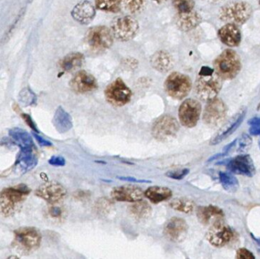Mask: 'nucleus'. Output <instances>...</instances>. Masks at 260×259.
<instances>
[{
	"label": "nucleus",
	"mask_w": 260,
	"mask_h": 259,
	"mask_svg": "<svg viewBox=\"0 0 260 259\" xmlns=\"http://www.w3.org/2000/svg\"><path fill=\"white\" fill-rule=\"evenodd\" d=\"M222 88V78L214 69L203 66L196 79V93L201 99L210 101L216 98Z\"/></svg>",
	"instance_id": "1"
},
{
	"label": "nucleus",
	"mask_w": 260,
	"mask_h": 259,
	"mask_svg": "<svg viewBox=\"0 0 260 259\" xmlns=\"http://www.w3.org/2000/svg\"><path fill=\"white\" fill-rule=\"evenodd\" d=\"M30 193L31 190L24 184L2 190L0 194V210L2 215H13Z\"/></svg>",
	"instance_id": "2"
},
{
	"label": "nucleus",
	"mask_w": 260,
	"mask_h": 259,
	"mask_svg": "<svg viewBox=\"0 0 260 259\" xmlns=\"http://www.w3.org/2000/svg\"><path fill=\"white\" fill-rule=\"evenodd\" d=\"M214 66V70L222 80H231L241 70V60L236 51L227 49L215 59Z\"/></svg>",
	"instance_id": "3"
},
{
	"label": "nucleus",
	"mask_w": 260,
	"mask_h": 259,
	"mask_svg": "<svg viewBox=\"0 0 260 259\" xmlns=\"http://www.w3.org/2000/svg\"><path fill=\"white\" fill-rule=\"evenodd\" d=\"M253 9L247 2H231L221 7L218 17L227 24L241 26L251 17Z\"/></svg>",
	"instance_id": "4"
},
{
	"label": "nucleus",
	"mask_w": 260,
	"mask_h": 259,
	"mask_svg": "<svg viewBox=\"0 0 260 259\" xmlns=\"http://www.w3.org/2000/svg\"><path fill=\"white\" fill-rule=\"evenodd\" d=\"M113 32L106 26H95L88 29L86 43L91 51L99 53L111 48L113 44Z\"/></svg>",
	"instance_id": "5"
},
{
	"label": "nucleus",
	"mask_w": 260,
	"mask_h": 259,
	"mask_svg": "<svg viewBox=\"0 0 260 259\" xmlns=\"http://www.w3.org/2000/svg\"><path fill=\"white\" fill-rule=\"evenodd\" d=\"M41 242V232L34 227H22L14 231V244L22 253H32L40 247Z\"/></svg>",
	"instance_id": "6"
},
{
	"label": "nucleus",
	"mask_w": 260,
	"mask_h": 259,
	"mask_svg": "<svg viewBox=\"0 0 260 259\" xmlns=\"http://www.w3.org/2000/svg\"><path fill=\"white\" fill-rule=\"evenodd\" d=\"M164 88L170 97L182 99L190 93L192 81L187 75L179 72H173L166 80Z\"/></svg>",
	"instance_id": "7"
},
{
	"label": "nucleus",
	"mask_w": 260,
	"mask_h": 259,
	"mask_svg": "<svg viewBox=\"0 0 260 259\" xmlns=\"http://www.w3.org/2000/svg\"><path fill=\"white\" fill-rule=\"evenodd\" d=\"M139 25L136 19L129 16H118L112 22L111 30L116 39L128 41L136 36Z\"/></svg>",
	"instance_id": "8"
},
{
	"label": "nucleus",
	"mask_w": 260,
	"mask_h": 259,
	"mask_svg": "<svg viewBox=\"0 0 260 259\" xmlns=\"http://www.w3.org/2000/svg\"><path fill=\"white\" fill-rule=\"evenodd\" d=\"M105 96L110 104L123 106L131 101L132 92L122 79L117 78L106 87Z\"/></svg>",
	"instance_id": "9"
},
{
	"label": "nucleus",
	"mask_w": 260,
	"mask_h": 259,
	"mask_svg": "<svg viewBox=\"0 0 260 259\" xmlns=\"http://www.w3.org/2000/svg\"><path fill=\"white\" fill-rule=\"evenodd\" d=\"M179 130V125L175 118L165 115L159 118L152 127V135L160 142L172 139Z\"/></svg>",
	"instance_id": "10"
},
{
	"label": "nucleus",
	"mask_w": 260,
	"mask_h": 259,
	"mask_svg": "<svg viewBox=\"0 0 260 259\" xmlns=\"http://www.w3.org/2000/svg\"><path fill=\"white\" fill-rule=\"evenodd\" d=\"M235 237V233L229 226L218 221L213 224L206 235L207 241L214 247H224L231 242Z\"/></svg>",
	"instance_id": "11"
},
{
	"label": "nucleus",
	"mask_w": 260,
	"mask_h": 259,
	"mask_svg": "<svg viewBox=\"0 0 260 259\" xmlns=\"http://www.w3.org/2000/svg\"><path fill=\"white\" fill-rule=\"evenodd\" d=\"M228 113V107L221 99H215L208 101L204 109L203 120L208 127L219 126L225 120Z\"/></svg>",
	"instance_id": "12"
},
{
	"label": "nucleus",
	"mask_w": 260,
	"mask_h": 259,
	"mask_svg": "<svg viewBox=\"0 0 260 259\" xmlns=\"http://www.w3.org/2000/svg\"><path fill=\"white\" fill-rule=\"evenodd\" d=\"M202 113V106L199 101L188 99L184 101L179 109L181 124L187 128H193L197 125Z\"/></svg>",
	"instance_id": "13"
},
{
	"label": "nucleus",
	"mask_w": 260,
	"mask_h": 259,
	"mask_svg": "<svg viewBox=\"0 0 260 259\" xmlns=\"http://www.w3.org/2000/svg\"><path fill=\"white\" fill-rule=\"evenodd\" d=\"M35 195L51 204H55L64 199L66 191L60 183L48 181L36 190Z\"/></svg>",
	"instance_id": "14"
},
{
	"label": "nucleus",
	"mask_w": 260,
	"mask_h": 259,
	"mask_svg": "<svg viewBox=\"0 0 260 259\" xmlns=\"http://www.w3.org/2000/svg\"><path fill=\"white\" fill-rule=\"evenodd\" d=\"M188 228L187 223L183 219L173 217L166 224L163 233L169 240L181 242L186 237Z\"/></svg>",
	"instance_id": "15"
},
{
	"label": "nucleus",
	"mask_w": 260,
	"mask_h": 259,
	"mask_svg": "<svg viewBox=\"0 0 260 259\" xmlns=\"http://www.w3.org/2000/svg\"><path fill=\"white\" fill-rule=\"evenodd\" d=\"M70 85L72 90L78 94L92 92L98 88L96 79L85 70L77 72L70 80Z\"/></svg>",
	"instance_id": "16"
},
{
	"label": "nucleus",
	"mask_w": 260,
	"mask_h": 259,
	"mask_svg": "<svg viewBox=\"0 0 260 259\" xmlns=\"http://www.w3.org/2000/svg\"><path fill=\"white\" fill-rule=\"evenodd\" d=\"M111 196L116 201L136 203L142 200L144 193L141 188L135 185H123L113 188Z\"/></svg>",
	"instance_id": "17"
},
{
	"label": "nucleus",
	"mask_w": 260,
	"mask_h": 259,
	"mask_svg": "<svg viewBox=\"0 0 260 259\" xmlns=\"http://www.w3.org/2000/svg\"><path fill=\"white\" fill-rule=\"evenodd\" d=\"M228 170L236 174L253 177L255 174L256 168L254 161L249 155H243L230 159L226 162Z\"/></svg>",
	"instance_id": "18"
},
{
	"label": "nucleus",
	"mask_w": 260,
	"mask_h": 259,
	"mask_svg": "<svg viewBox=\"0 0 260 259\" xmlns=\"http://www.w3.org/2000/svg\"><path fill=\"white\" fill-rule=\"evenodd\" d=\"M38 156L34 152V148L21 149L14 168L18 174L22 175L34 168L38 164Z\"/></svg>",
	"instance_id": "19"
},
{
	"label": "nucleus",
	"mask_w": 260,
	"mask_h": 259,
	"mask_svg": "<svg viewBox=\"0 0 260 259\" xmlns=\"http://www.w3.org/2000/svg\"><path fill=\"white\" fill-rule=\"evenodd\" d=\"M246 113H247V109H241L234 117L232 118L231 120L225 125V127L218 131V134L215 136L213 137L210 144L211 145H218L224 141L225 138L233 134L243 123L245 116H246Z\"/></svg>",
	"instance_id": "20"
},
{
	"label": "nucleus",
	"mask_w": 260,
	"mask_h": 259,
	"mask_svg": "<svg viewBox=\"0 0 260 259\" xmlns=\"http://www.w3.org/2000/svg\"><path fill=\"white\" fill-rule=\"evenodd\" d=\"M175 22L177 27L179 28L181 31H191L200 25L202 22V16L195 10L186 12H176Z\"/></svg>",
	"instance_id": "21"
},
{
	"label": "nucleus",
	"mask_w": 260,
	"mask_h": 259,
	"mask_svg": "<svg viewBox=\"0 0 260 259\" xmlns=\"http://www.w3.org/2000/svg\"><path fill=\"white\" fill-rule=\"evenodd\" d=\"M72 16L80 24L90 23L95 16V9L89 1H83L75 5L71 12Z\"/></svg>",
	"instance_id": "22"
},
{
	"label": "nucleus",
	"mask_w": 260,
	"mask_h": 259,
	"mask_svg": "<svg viewBox=\"0 0 260 259\" xmlns=\"http://www.w3.org/2000/svg\"><path fill=\"white\" fill-rule=\"evenodd\" d=\"M218 37L221 42L227 46L237 47L241 42V32L237 26L227 24L218 31Z\"/></svg>",
	"instance_id": "23"
},
{
	"label": "nucleus",
	"mask_w": 260,
	"mask_h": 259,
	"mask_svg": "<svg viewBox=\"0 0 260 259\" xmlns=\"http://www.w3.org/2000/svg\"><path fill=\"white\" fill-rule=\"evenodd\" d=\"M197 217L203 225L214 224L221 221L224 217V212L216 206H199L197 210Z\"/></svg>",
	"instance_id": "24"
},
{
	"label": "nucleus",
	"mask_w": 260,
	"mask_h": 259,
	"mask_svg": "<svg viewBox=\"0 0 260 259\" xmlns=\"http://www.w3.org/2000/svg\"><path fill=\"white\" fill-rule=\"evenodd\" d=\"M53 124L58 132L64 134L73 128V119L63 107L59 106L54 116Z\"/></svg>",
	"instance_id": "25"
},
{
	"label": "nucleus",
	"mask_w": 260,
	"mask_h": 259,
	"mask_svg": "<svg viewBox=\"0 0 260 259\" xmlns=\"http://www.w3.org/2000/svg\"><path fill=\"white\" fill-rule=\"evenodd\" d=\"M9 134L12 143L19 146L20 149L34 148L32 137L26 130L20 128L11 129Z\"/></svg>",
	"instance_id": "26"
},
{
	"label": "nucleus",
	"mask_w": 260,
	"mask_h": 259,
	"mask_svg": "<svg viewBox=\"0 0 260 259\" xmlns=\"http://www.w3.org/2000/svg\"><path fill=\"white\" fill-rule=\"evenodd\" d=\"M150 64L155 70L160 72H167L173 66V60L166 51H158L150 58Z\"/></svg>",
	"instance_id": "27"
},
{
	"label": "nucleus",
	"mask_w": 260,
	"mask_h": 259,
	"mask_svg": "<svg viewBox=\"0 0 260 259\" xmlns=\"http://www.w3.org/2000/svg\"><path fill=\"white\" fill-rule=\"evenodd\" d=\"M172 191L166 187H150L145 191L144 196L155 204L165 201L172 196Z\"/></svg>",
	"instance_id": "28"
},
{
	"label": "nucleus",
	"mask_w": 260,
	"mask_h": 259,
	"mask_svg": "<svg viewBox=\"0 0 260 259\" xmlns=\"http://www.w3.org/2000/svg\"><path fill=\"white\" fill-rule=\"evenodd\" d=\"M84 56L79 52L66 55L60 63V68L65 72H73L80 68L84 64Z\"/></svg>",
	"instance_id": "29"
},
{
	"label": "nucleus",
	"mask_w": 260,
	"mask_h": 259,
	"mask_svg": "<svg viewBox=\"0 0 260 259\" xmlns=\"http://www.w3.org/2000/svg\"><path fill=\"white\" fill-rule=\"evenodd\" d=\"M130 213L137 220H145L151 215L152 208L146 202L138 201L130 206Z\"/></svg>",
	"instance_id": "30"
},
{
	"label": "nucleus",
	"mask_w": 260,
	"mask_h": 259,
	"mask_svg": "<svg viewBox=\"0 0 260 259\" xmlns=\"http://www.w3.org/2000/svg\"><path fill=\"white\" fill-rule=\"evenodd\" d=\"M220 181L225 191L235 193L239 188V181L235 176L227 172H220Z\"/></svg>",
	"instance_id": "31"
},
{
	"label": "nucleus",
	"mask_w": 260,
	"mask_h": 259,
	"mask_svg": "<svg viewBox=\"0 0 260 259\" xmlns=\"http://www.w3.org/2000/svg\"><path fill=\"white\" fill-rule=\"evenodd\" d=\"M170 206L177 211L184 213H190L194 210L193 201L187 198H176L170 202Z\"/></svg>",
	"instance_id": "32"
},
{
	"label": "nucleus",
	"mask_w": 260,
	"mask_h": 259,
	"mask_svg": "<svg viewBox=\"0 0 260 259\" xmlns=\"http://www.w3.org/2000/svg\"><path fill=\"white\" fill-rule=\"evenodd\" d=\"M122 0H95V5L97 9L106 12H118Z\"/></svg>",
	"instance_id": "33"
},
{
	"label": "nucleus",
	"mask_w": 260,
	"mask_h": 259,
	"mask_svg": "<svg viewBox=\"0 0 260 259\" xmlns=\"http://www.w3.org/2000/svg\"><path fill=\"white\" fill-rule=\"evenodd\" d=\"M122 2L126 9L133 14L141 13L146 5L145 0H122Z\"/></svg>",
	"instance_id": "34"
},
{
	"label": "nucleus",
	"mask_w": 260,
	"mask_h": 259,
	"mask_svg": "<svg viewBox=\"0 0 260 259\" xmlns=\"http://www.w3.org/2000/svg\"><path fill=\"white\" fill-rule=\"evenodd\" d=\"M173 5L177 12H186L193 10L194 0H172Z\"/></svg>",
	"instance_id": "35"
},
{
	"label": "nucleus",
	"mask_w": 260,
	"mask_h": 259,
	"mask_svg": "<svg viewBox=\"0 0 260 259\" xmlns=\"http://www.w3.org/2000/svg\"><path fill=\"white\" fill-rule=\"evenodd\" d=\"M20 101L25 106H31L35 103L36 97L31 90L26 89L20 94Z\"/></svg>",
	"instance_id": "36"
},
{
	"label": "nucleus",
	"mask_w": 260,
	"mask_h": 259,
	"mask_svg": "<svg viewBox=\"0 0 260 259\" xmlns=\"http://www.w3.org/2000/svg\"><path fill=\"white\" fill-rule=\"evenodd\" d=\"M252 145V138L247 134H243L239 140V152H245L248 150Z\"/></svg>",
	"instance_id": "37"
},
{
	"label": "nucleus",
	"mask_w": 260,
	"mask_h": 259,
	"mask_svg": "<svg viewBox=\"0 0 260 259\" xmlns=\"http://www.w3.org/2000/svg\"><path fill=\"white\" fill-rule=\"evenodd\" d=\"M189 173V169L184 168L181 170H175V171H170L166 174V176L172 179L182 180V178L188 175Z\"/></svg>",
	"instance_id": "38"
},
{
	"label": "nucleus",
	"mask_w": 260,
	"mask_h": 259,
	"mask_svg": "<svg viewBox=\"0 0 260 259\" xmlns=\"http://www.w3.org/2000/svg\"><path fill=\"white\" fill-rule=\"evenodd\" d=\"M236 258L237 259H255L254 254L245 248H241L236 251Z\"/></svg>",
	"instance_id": "39"
},
{
	"label": "nucleus",
	"mask_w": 260,
	"mask_h": 259,
	"mask_svg": "<svg viewBox=\"0 0 260 259\" xmlns=\"http://www.w3.org/2000/svg\"><path fill=\"white\" fill-rule=\"evenodd\" d=\"M48 163L55 167H63L66 164V160L62 156H52L48 161Z\"/></svg>",
	"instance_id": "40"
},
{
	"label": "nucleus",
	"mask_w": 260,
	"mask_h": 259,
	"mask_svg": "<svg viewBox=\"0 0 260 259\" xmlns=\"http://www.w3.org/2000/svg\"><path fill=\"white\" fill-rule=\"evenodd\" d=\"M22 117L23 118V120H24L25 122L27 123L28 126H29L30 128H31V130H32L33 131H35L36 133L39 132L38 128H37V126H36L34 122L33 121L32 118H31V116H29V115L22 113Z\"/></svg>",
	"instance_id": "41"
},
{
	"label": "nucleus",
	"mask_w": 260,
	"mask_h": 259,
	"mask_svg": "<svg viewBox=\"0 0 260 259\" xmlns=\"http://www.w3.org/2000/svg\"><path fill=\"white\" fill-rule=\"evenodd\" d=\"M33 136L35 138L36 141L38 142V143L41 146L44 147H50L52 146L53 144L52 142H50L48 140L45 139V138H42V137L40 136L39 135H38V133H33Z\"/></svg>",
	"instance_id": "42"
},
{
	"label": "nucleus",
	"mask_w": 260,
	"mask_h": 259,
	"mask_svg": "<svg viewBox=\"0 0 260 259\" xmlns=\"http://www.w3.org/2000/svg\"><path fill=\"white\" fill-rule=\"evenodd\" d=\"M50 215L53 218H60L62 216V210L58 206H52L49 210Z\"/></svg>",
	"instance_id": "43"
},
{
	"label": "nucleus",
	"mask_w": 260,
	"mask_h": 259,
	"mask_svg": "<svg viewBox=\"0 0 260 259\" xmlns=\"http://www.w3.org/2000/svg\"><path fill=\"white\" fill-rule=\"evenodd\" d=\"M117 179L121 181H128V182H138V183H151L150 181H146V180H138L135 177H117Z\"/></svg>",
	"instance_id": "44"
},
{
	"label": "nucleus",
	"mask_w": 260,
	"mask_h": 259,
	"mask_svg": "<svg viewBox=\"0 0 260 259\" xmlns=\"http://www.w3.org/2000/svg\"><path fill=\"white\" fill-rule=\"evenodd\" d=\"M249 132L252 135H260V126H250Z\"/></svg>",
	"instance_id": "45"
},
{
	"label": "nucleus",
	"mask_w": 260,
	"mask_h": 259,
	"mask_svg": "<svg viewBox=\"0 0 260 259\" xmlns=\"http://www.w3.org/2000/svg\"><path fill=\"white\" fill-rule=\"evenodd\" d=\"M237 142V139H235L234 141L230 143L229 145H227L224 148V150H223V153L225 154V155H228L230 151L231 150L232 148H233L234 145H236V143Z\"/></svg>",
	"instance_id": "46"
},
{
	"label": "nucleus",
	"mask_w": 260,
	"mask_h": 259,
	"mask_svg": "<svg viewBox=\"0 0 260 259\" xmlns=\"http://www.w3.org/2000/svg\"><path fill=\"white\" fill-rule=\"evenodd\" d=\"M248 124L250 126H260V118L255 117L250 119L248 121Z\"/></svg>",
	"instance_id": "47"
},
{
	"label": "nucleus",
	"mask_w": 260,
	"mask_h": 259,
	"mask_svg": "<svg viewBox=\"0 0 260 259\" xmlns=\"http://www.w3.org/2000/svg\"><path fill=\"white\" fill-rule=\"evenodd\" d=\"M251 237L253 239V240L255 242L256 246H257V250H258L259 253H260V238L256 237L255 235L251 234Z\"/></svg>",
	"instance_id": "48"
},
{
	"label": "nucleus",
	"mask_w": 260,
	"mask_h": 259,
	"mask_svg": "<svg viewBox=\"0 0 260 259\" xmlns=\"http://www.w3.org/2000/svg\"><path fill=\"white\" fill-rule=\"evenodd\" d=\"M155 2H157V3H162V2H166L167 0H153Z\"/></svg>",
	"instance_id": "49"
},
{
	"label": "nucleus",
	"mask_w": 260,
	"mask_h": 259,
	"mask_svg": "<svg viewBox=\"0 0 260 259\" xmlns=\"http://www.w3.org/2000/svg\"><path fill=\"white\" fill-rule=\"evenodd\" d=\"M259 146H260V143H259Z\"/></svg>",
	"instance_id": "50"
},
{
	"label": "nucleus",
	"mask_w": 260,
	"mask_h": 259,
	"mask_svg": "<svg viewBox=\"0 0 260 259\" xmlns=\"http://www.w3.org/2000/svg\"><path fill=\"white\" fill-rule=\"evenodd\" d=\"M259 4H260V1H259Z\"/></svg>",
	"instance_id": "51"
}]
</instances>
